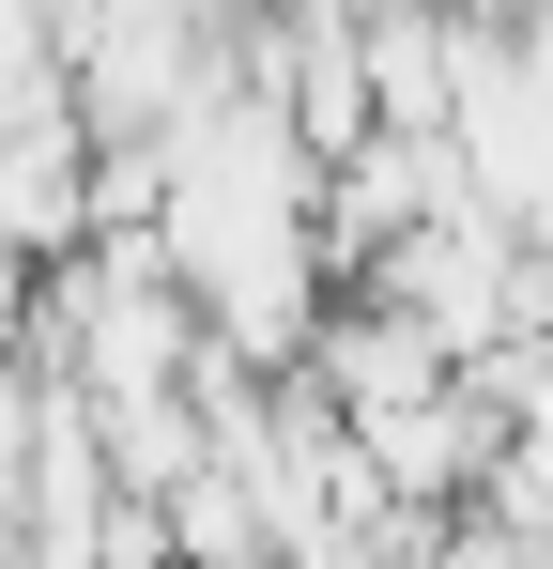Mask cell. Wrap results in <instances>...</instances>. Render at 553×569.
I'll use <instances>...</instances> for the list:
<instances>
[{
	"label": "cell",
	"instance_id": "cell-1",
	"mask_svg": "<svg viewBox=\"0 0 553 569\" xmlns=\"http://www.w3.org/2000/svg\"><path fill=\"white\" fill-rule=\"evenodd\" d=\"M16 323H31V278H0V370H16Z\"/></svg>",
	"mask_w": 553,
	"mask_h": 569
}]
</instances>
